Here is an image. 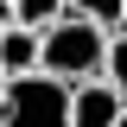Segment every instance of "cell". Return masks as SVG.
Here are the masks:
<instances>
[{"mask_svg":"<svg viewBox=\"0 0 127 127\" xmlns=\"http://www.w3.org/2000/svg\"><path fill=\"white\" fill-rule=\"evenodd\" d=\"M102 70H108L114 89L127 95V26H114V38H108V64H102Z\"/></svg>","mask_w":127,"mask_h":127,"instance_id":"obj_6","label":"cell"},{"mask_svg":"<svg viewBox=\"0 0 127 127\" xmlns=\"http://www.w3.org/2000/svg\"><path fill=\"white\" fill-rule=\"evenodd\" d=\"M127 108V95L114 89V76H83L70 83V121L76 127H114Z\"/></svg>","mask_w":127,"mask_h":127,"instance_id":"obj_3","label":"cell"},{"mask_svg":"<svg viewBox=\"0 0 127 127\" xmlns=\"http://www.w3.org/2000/svg\"><path fill=\"white\" fill-rule=\"evenodd\" d=\"M0 64H6V76H32V70H45V32L38 26H0Z\"/></svg>","mask_w":127,"mask_h":127,"instance_id":"obj_4","label":"cell"},{"mask_svg":"<svg viewBox=\"0 0 127 127\" xmlns=\"http://www.w3.org/2000/svg\"><path fill=\"white\" fill-rule=\"evenodd\" d=\"M102 64H108V26H102V19L64 13L57 26H45V70L51 76L83 83V76H95Z\"/></svg>","mask_w":127,"mask_h":127,"instance_id":"obj_1","label":"cell"},{"mask_svg":"<svg viewBox=\"0 0 127 127\" xmlns=\"http://www.w3.org/2000/svg\"><path fill=\"white\" fill-rule=\"evenodd\" d=\"M6 83H13V76H6V64H0V102H6Z\"/></svg>","mask_w":127,"mask_h":127,"instance_id":"obj_7","label":"cell"},{"mask_svg":"<svg viewBox=\"0 0 127 127\" xmlns=\"http://www.w3.org/2000/svg\"><path fill=\"white\" fill-rule=\"evenodd\" d=\"M0 127H76L70 121V83L51 76V70L13 76L6 102H0Z\"/></svg>","mask_w":127,"mask_h":127,"instance_id":"obj_2","label":"cell"},{"mask_svg":"<svg viewBox=\"0 0 127 127\" xmlns=\"http://www.w3.org/2000/svg\"><path fill=\"white\" fill-rule=\"evenodd\" d=\"M70 13H89L102 26H127V0H70Z\"/></svg>","mask_w":127,"mask_h":127,"instance_id":"obj_5","label":"cell"},{"mask_svg":"<svg viewBox=\"0 0 127 127\" xmlns=\"http://www.w3.org/2000/svg\"><path fill=\"white\" fill-rule=\"evenodd\" d=\"M114 127H127V108H121V121H114Z\"/></svg>","mask_w":127,"mask_h":127,"instance_id":"obj_8","label":"cell"}]
</instances>
